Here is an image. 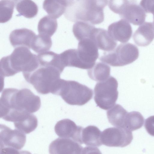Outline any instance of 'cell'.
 I'll list each match as a JSON object with an SVG mask.
<instances>
[{"mask_svg":"<svg viewBox=\"0 0 154 154\" xmlns=\"http://www.w3.org/2000/svg\"><path fill=\"white\" fill-rule=\"evenodd\" d=\"M0 118L14 122L38 111L41 105L40 97L29 89H4L0 99Z\"/></svg>","mask_w":154,"mask_h":154,"instance_id":"obj_1","label":"cell"},{"mask_svg":"<svg viewBox=\"0 0 154 154\" xmlns=\"http://www.w3.org/2000/svg\"><path fill=\"white\" fill-rule=\"evenodd\" d=\"M107 0H67L64 13L68 20L76 22L82 21L92 25L99 24L104 20L103 9Z\"/></svg>","mask_w":154,"mask_h":154,"instance_id":"obj_2","label":"cell"},{"mask_svg":"<svg viewBox=\"0 0 154 154\" xmlns=\"http://www.w3.org/2000/svg\"><path fill=\"white\" fill-rule=\"evenodd\" d=\"M39 66L37 56L27 48H16L9 55L2 58L0 61V75L2 77L13 76L22 72L23 75L29 74Z\"/></svg>","mask_w":154,"mask_h":154,"instance_id":"obj_3","label":"cell"},{"mask_svg":"<svg viewBox=\"0 0 154 154\" xmlns=\"http://www.w3.org/2000/svg\"><path fill=\"white\" fill-rule=\"evenodd\" d=\"M61 73L54 67L39 65L32 72L23 76L39 94H45L50 93L54 94L61 79Z\"/></svg>","mask_w":154,"mask_h":154,"instance_id":"obj_4","label":"cell"},{"mask_svg":"<svg viewBox=\"0 0 154 154\" xmlns=\"http://www.w3.org/2000/svg\"><path fill=\"white\" fill-rule=\"evenodd\" d=\"M54 94L60 96L69 104L82 106L92 99L93 91L76 81L61 79Z\"/></svg>","mask_w":154,"mask_h":154,"instance_id":"obj_5","label":"cell"},{"mask_svg":"<svg viewBox=\"0 0 154 154\" xmlns=\"http://www.w3.org/2000/svg\"><path fill=\"white\" fill-rule=\"evenodd\" d=\"M118 82L110 76L106 80L97 83L94 88V100L97 106L107 110L114 106L118 99Z\"/></svg>","mask_w":154,"mask_h":154,"instance_id":"obj_6","label":"cell"},{"mask_svg":"<svg viewBox=\"0 0 154 154\" xmlns=\"http://www.w3.org/2000/svg\"><path fill=\"white\" fill-rule=\"evenodd\" d=\"M137 48L130 43L119 44L112 51L105 52L99 58L102 62L113 66H122L131 63L138 56Z\"/></svg>","mask_w":154,"mask_h":154,"instance_id":"obj_7","label":"cell"},{"mask_svg":"<svg viewBox=\"0 0 154 154\" xmlns=\"http://www.w3.org/2000/svg\"><path fill=\"white\" fill-rule=\"evenodd\" d=\"M128 0H110L108 6L114 13L118 14L120 17L134 25H139L145 20L146 15L143 8Z\"/></svg>","mask_w":154,"mask_h":154,"instance_id":"obj_8","label":"cell"},{"mask_svg":"<svg viewBox=\"0 0 154 154\" xmlns=\"http://www.w3.org/2000/svg\"><path fill=\"white\" fill-rule=\"evenodd\" d=\"M78 59V68L90 69L94 65L99 56L98 48L91 39L79 41L77 49Z\"/></svg>","mask_w":154,"mask_h":154,"instance_id":"obj_9","label":"cell"},{"mask_svg":"<svg viewBox=\"0 0 154 154\" xmlns=\"http://www.w3.org/2000/svg\"><path fill=\"white\" fill-rule=\"evenodd\" d=\"M133 139L131 131L119 127H111L102 132V144L109 147H123L129 144Z\"/></svg>","mask_w":154,"mask_h":154,"instance_id":"obj_10","label":"cell"},{"mask_svg":"<svg viewBox=\"0 0 154 154\" xmlns=\"http://www.w3.org/2000/svg\"><path fill=\"white\" fill-rule=\"evenodd\" d=\"M26 137L25 134L16 129H11L7 126L0 125V148L10 147L17 150L24 146Z\"/></svg>","mask_w":154,"mask_h":154,"instance_id":"obj_11","label":"cell"},{"mask_svg":"<svg viewBox=\"0 0 154 154\" xmlns=\"http://www.w3.org/2000/svg\"><path fill=\"white\" fill-rule=\"evenodd\" d=\"M83 148L80 143L70 139L58 138L50 143V154H82Z\"/></svg>","mask_w":154,"mask_h":154,"instance_id":"obj_12","label":"cell"},{"mask_svg":"<svg viewBox=\"0 0 154 154\" xmlns=\"http://www.w3.org/2000/svg\"><path fill=\"white\" fill-rule=\"evenodd\" d=\"M83 128L72 121L64 119L58 121L54 127L56 134L60 137L72 139L81 144V134Z\"/></svg>","mask_w":154,"mask_h":154,"instance_id":"obj_13","label":"cell"},{"mask_svg":"<svg viewBox=\"0 0 154 154\" xmlns=\"http://www.w3.org/2000/svg\"><path fill=\"white\" fill-rule=\"evenodd\" d=\"M132 31L131 26L128 22L122 19L110 25L108 28L107 32L113 39L123 43L130 39Z\"/></svg>","mask_w":154,"mask_h":154,"instance_id":"obj_14","label":"cell"},{"mask_svg":"<svg viewBox=\"0 0 154 154\" xmlns=\"http://www.w3.org/2000/svg\"><path fill=\"white\" fill-rule=\"evenodd\" d=\"M36 35L32 30L23 28L16 29L11 32L9 39L11 45L14 48L24 47L30 49Z\"/></svg>","mask_w":154,"mask_h":154,"instance_id":"obj_15","label":"cell"},{"mask_svg":"<svg viewBox=\"0 0 154 154\" xmlns=\"http://www.w3.org/2000/svg\"><path fill=\"white\" fill-rule=\"evenodd\" d=\"M90 39L98 49L108 52L114 50L117 45L116 41L110 37L107 31L103 29L95 28Z\"/></svg>","mask_w":154,"mask_h":154,"instance_id":"obj_16","label":"cell"},{"mask_svg":"<svg viewBox=\"0 0 154 154\" xmlns=\"http://www.w3.org/2000/svg\"><path fill=\"white\" fill-rule=\"evenodd\" d=\"M133 37L134 42L139 46H146L149 44L154 38L153 23L146 22L139 26Z\"/></svg>","mask_w":154,"mask_h":154,"instance_id":"obj_17","label":"cell"},{"mask_svg":"<svg viewBox=\"0 0 154 154\" xmlns=\"http://www.w3.org/2000/svg\"><path fill=\"white\" fill-rule=\"evenodd\" d=\"M101 134L102 132L95 126L89 125L83 128L81 134V144L93 147L101 146Z\"/></svg>","mask_w":154,"mask_h":154,"instance_id":"obj_18","label":"cell"},{"mask_svg":"<svg viewBox=\"0 0 154 154\" xmlns=\"http://www.w3.org/2000/svg\"><path fill=\"white\" fill-rule=\"evenodd\" d=\"M67 5V0H46L43 7L50 17L56 19L65 13Z\"/></svg>","mask_w":154,"mask_h":154,"instance_id":"obj_19","label":"cell"},{"mask_svg":"<svg viewBox=\"0 0 154 154\" xmlns=\"http://www.w3.org/2000/svg\"><path fill=\"white\" fill-rule=\"evenodd\" d=\"M128 112L121 105H115L106 112L109 122L113 126L124 128L125 120Z\"/></svg>","mask_w":154,"mask_h":154,"instance_id":"obj_20","label":"cell"},{"mask_svg":"<svg viewBox=\"0 0 154 154\" xmlns=\"http://www.w3.org/2000/svg\"><path fill=\"white\" fill-rule=\"evenodd\" d=\"M39 65L54 67L62 73L65 68L61 60L60 54L52 51H47L37 55Z\"/></svg>","mask_w":154,"mask_h":154,"instance_id":"obj_21","label":"cell"},{"mask_svg":"<svg viewBox=\"0 0 154 154\" xmlns=\"http://www.w3.org/2000/svg\"><path fill=\"white\" fill-rule=\"evenodd\" d=\"M110 72V66L106 64L98 62L95 64L91 68L88 70V74L92 79L99 82L107 79Z\"/></svg>","mask_w":154,"mask_h":154,"instance_id":"obj_22","label":"cell"},{"mask_svg":"<svg viewBox=\"0 0 154 154\" xmlns=\"http://www.w3.org/2000/svg\"><path fill=\"white\" fill-rule=\"evenodd\" d=\"M95 27L93 25L82 21L76 22L73 25L72 32L76 39L80 41L85 38H91Z\"/></svg>","mask_w":154,"mask_h":154,"instance_id":"obj_23","label":"cell"},{"mask_svg":"<svg viewBox=\"0 0 154 154\" xmlns=\"http://www.w3.org/2000/svg\"><path fill=\"white\" fill-rule=\"evenodd\" d=\"M16 8L21 15L28 18H31L37 14L38 7L33 1L30 0L16 1Z\"/></svg>","mask_w":154,"mask_h":154,"instance_id":"obj_24","label":"cell"},{"mask_svg":"<svg viewBox=\"0 0 154 154\" xmlns=\"http://www.w3.org/2000/svg\"><path fill=\"white\" fill-rule=\"evenodd\" d=\"M57 27L56 19L49 15L45 16L40 19L38 25L39 34L51 37L55 33Z\"/></svg>","mask_w":154,"mask_h":154,"instance_id":"obj_25","label":"cell"},{"mask_svg":"<svg viewBox=\"0 0 154 154\" xmlns=\"http://www.w3.org/2000/svg\"><path fill=\"white\" fill-rule=\"evenodd\" d=\"M144 122V118L140 113L136 111L128 112L124 128L133 131L140 128L143 125Z\"/></svg>","mask_w":154,"mask_h":154,"instance_id":"obj_26","label":"cell"},{"mask_svg":"<svg viewBox=\"0 0 154 154\" xmlns=\"http://www.w3.org/2000/svg\"><path fill=\"white\" fill-rule=\"evenodd\" d=\"M16 129L25 134H29L34 131L38 125V119L35 116L30 114L22 120L14 123Z\"/></svg>","mask_w":154,"mask_h":154,"instance_id":"obj_27","label":"cell"},{"mask_svg":"<svg viewBox=\"0 0 154 154\" xmlns=\"http://www.w3.org/2000/svg\"><path fill=\"white\" fill-rule=\"evenodd\" d=\"M52 42L50 37L39 34L35 37L31 48L37 53L47 52L51 47Z\"/></svg>","mask_w":154,"mask_h":154,"instance_id":"obj_28","label":"cell"},{"mask_svg":"<svg viewBox=\"0 0 154 154\" xmlns=\"http://www.w3.org/2000/svg\"><path fill=\"white\" fill-rule=\"evenodd\" d=\"M15 1L1 0L0 2V22L5 23L11 18L15 5Z\"/></svg>","mask_w":154,"mask_h":154,"instance_id":"obj_29","label":"cell"},{"mask_svg":"<svg viewBox=\"0 0 154 154\" xmlns=\"http://www.w3.org/2000/svg\"><path fill=\"white\" fill-rule=\"evenodd\" d=\"M142 1L140 5L145 12L152 13L153 15V23L154 25V1Z\"/></svg>","mask_w":154,"mask_h":154,"instance_id":"obj_30","label":"cell"},{"mask_svg":"<svg viewBox=\"0 0 154 154\" xmlns=\"http://www.w3.org/2000/svg\"><path fill=\"white\" fill-rule=\"evenodd\" d=\"M144 127L147 132L151 136H154V116L146 119Z\"/></svg>","mask_w":154,"mask_h":154,"instance_id":"obj_31","label":"cell"},{"mask_svg":"<svg viewBox=\"0 0 154 154\" xmlns=\"http://www.w3.org/2000/svg\"><path fill=\"white\" fill-rule=\"evenodd\" d=\"M0 154H32L26 150L19 151L13 148L4 147L0 148Z\"/></svg>","mask_w":154,"mask_h":154,"instance_id":"obj_32","label":"cell"},{"mask_svg":"<svg viewBox=\"0 0 154 154\" xmlns=\"http://www.w3.org/2000/svg\"><path fill=\"white\" fill-rule=\"evenodd\" d=\"M82 154H102L98 148L96 147L86 146L83 148Z\"/></svg>","mask_w":154,"mask_h":154,"instance_id":"obj_33","label":"cell"}]
</instances>
